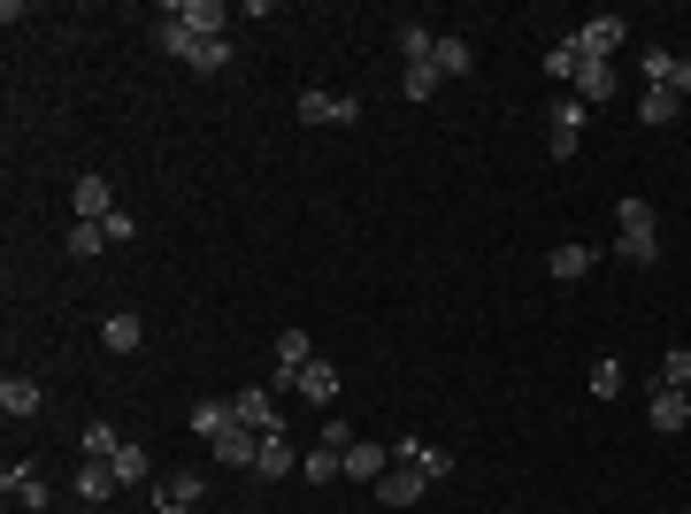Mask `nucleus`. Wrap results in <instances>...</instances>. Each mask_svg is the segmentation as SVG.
Instances as JSON below:
<instances>
[{"mask_svg": "<svg viewBox=\"0 0 691 514\" xmlns=\"http://www.w3.org/2000/svg\"><path fill=\"white\" fill-rule=\"evenodd\" d=\"M615 254H623L630 269H653V261H661V215H653V200L630 192V200L615 207Z\"/></svg>", "mask_w": 691, "mask_h": 514, "instance_id": "nucleus-1", "label": "nucleus"}, {"mask_svg": "<svg viewBox=\"0 0 691 514\" xmlns=\"http://www.w3.org/2000/svg\"><path fill=\"white\" fill-rule=\"evenodd\" d=\"M155 46H162V54H177V62H192L200 77L231 69V39H192L184 23H170V15H155Z\"/></svg>", "mask_w": 691, "mask_h": 514, "instance_id": "nucleus-2", "label": "nucleus"}, {"mask_svg": "<svg viewBox=\"0 0 691 514\" xmlns=\"http://www.w3.org/2000/svg\"><path fill=\"white\" fill-rule=\"evenodd\" d=\"M584 116H592V108H584L576 93L545 108V131H553V162H576V147H584Z\"/></svg>", "mask_w": 691, "mask_h": 514, "instance_id": "nucleus-3", "label": "nucleus"}, {"mask_svg": "<svg viewBox=\"0 0 691 514\" xmlns=\"http://www.w3.org/2000/svg\"><path fill=\"white\" fill-rule=\"evenodd\" d=\"M231 415L254 430V438H277L285 430V415H277V399H269V384H246V392H231Z\"/></svg>", "mask_w": 691, "mask_h": 514, "instance_id": "nucleus-4", "label": "nucleus"}, {"mask_svg": "<svg viewBox=\"0 0 691 514\" xmlns=\"http://www.w3.org/2000/svg\"><path fill=\"white\" fill-rule=\"evenodd\" d=\"M162 15H170V23H184L192 39H223V31H231V8H223V0H170Z\"/></svg>", "mask_w": 691, "mask_h": 514, "instance_id": "nucleus-5", "label": "nucleus"}, {"mask_svg": "<svg viewBox=\"0 0 691 514\" xmlns=\"http://www.w3.org/2000/svg\"><path fill=\"white\" fill-rule=\"evenodd\" d=\"M308 361H316V345H308V331H277V368H269V392H293Z\"/></svg>", "mask_w": 691, "mask_h": 514, "instance_id": "nucleus-6", "label": "nucleus"}, {"mask_svg": "<svg viewBox=\"0 0 691 514\" xmlns=\"http://www.w3.org/2000/svg\"><path fill=\"white\" fill-rule=\"evenodd\" d=\"M300 124H361V100L353 93H300Z\"/></svg>", "mask_w": 691, "mask_h": 514, "instance_id": "nucleus-7", "label": "nucleus"}, {"mask_svg": "<svg viewBox=\"0 0 691 514\" xmlns=\"http://www.w3.org/2000/svg\"><path fill=\"white\" fill-rule=\"evenodd\" d=\"M423 492H430V476H423V469H407V461H392V469L376 476V500H384V507H415Z\"/></svg>", "mask_w": 691, "mask_h": 514, "instance_id": "nucleus-8", "label": "nucleus"}, {"mask_svg": "<svg viewBox=\"0 0 691 514\" xmlns=\"http://www.w3.org/2000/svg\"><path fill=\"white\" fill-rule=\"evenodd\" d=\"M568 39H576L592 62H615V46H623V15H592V23H576Z\"/></svg>", "mask_w": 691, "mask_h": 514, "instance_id": "nucleus-9", "label": "nucleus"}, {"mask_svg": "<svg viewBox=\"0 0 691 514\" xmlns=\"http://www.w3.org/2000/svg\"><path fill=\"white\" fill-rule=\"evenodd\" d=\"M392 461H407V469H423L430 484H446V476H454V453H438L430 438H400V446H392Z\"/></svg>", "mask_w": 691, "mask_h": 514, "instance_id": "nucleus-10", "label": "nucleus"}, {"mask_svg": "<svg viewBox=\"0 0 691 514\" xmlns=\"http://www.w3.org/2000/svg\"><path fill=\"white\" fill-rule=\"evenodd\" d=\"M430 62H438V77H469V69H477V46H469L461 31H438V39H430Z\"/></svg>", "mask_w": 691, "mask_h": 514, "instance_id": "nucleus-11", "label": "nucleus"}, {"mask_svg": "<svg viewBox=\"0 0 691 514\" xmlns=\"http://www.w3.org/2000/svg\"><path fill=\"white\" fill-rule=\"evenodd\" d=\"M70 207H77V223H108V215H116V192H108V176H77Z\"/></svg>", "mask_w": 691, "mask_h": 514, "instance_id": "nucleus-12", "label": "nucleus"}, {"mask_svg": "<svg viewBox=\"0 0 691 514\" xmlns=\"http://www.w3.org/2000/svg\"><path fill=\"white\" fill-rule=\"evenodd\" d=\"M545 277H553V285H584V277H592V246L561 238V246L545 254Z\"/></svg>", "mask_w": 691, "mask_h": 514, "instance_id": "nucleus-13", "label": "nucleus"}, {"mask_svg": "<svg viewBox=\"0 0 691 514\" xmlns=\"http://www.w3.org/2000/svg\"><path fill=\"white\" fill-rule=\"evenodd\" d=\"M208 453H215L223 469H254V453H262V438H254L246 422H231L223 438H208Z\"/></svg>", "mask_w": 691, "mask_h": 514, "instance_id": "nucleus-14", "label": "nucleus"}, {"mask_svg": "<svg viewBox=\"0 0 691 514\" xmlns=\"http://www.w3.org/2000/svg\"><path fill=\"white\" fill-rule=\"evenodd\" d=\"M0 492H8V500H23V507H46V476H39V469H31L23 453H15V461L0 469Z\"/></svg>", "mask_w": 691, "mask_h": 514, "instance_id": "nucleus-15", "label": "nucleus"}, {"mask_svg": "<svg viewBox=\"0 0 691 514\" xmlns=\"http://www.w3.org/2000/svg\"><path fill=\"white\" fill-rule=\"evenodd\" d=\"M568 85H576V100L592 108V100H607V93H615V62H592V54H584V62L568 69Z\"/></svg>", "mask_w": 691, "mask_h": 514, "instance_id": "nucleus-16", "label": "nucleus"}, {"mask_svg": "<svg viewBox=\"0 0 691 514\" xmlns=\"http://www.w3.org/2000/svg\"><path fill=\"white\" fill-rule=\"evenodd\" d=\"M293 392H300V399H316V407H339V368L316 353V361L300 368V384H293Z\"/></svg>", "mask_w": 691, "mask_h": 514, "instance_id": "nucleus-17", "label": "nucleus"}, {"mask_svg": "<svg viewBox=\"0 0 691 514\" xmlns=\"http://www.w3.org/2000/svg\"><path fill=\"white\" fill-rule=\"evenodd\" d=\"M39 407H46V392H39L31 376H0V415H8V422H23V415H39Z\"/></svg>", "mask_w": 691, "mask_h": 514, "instance_id": "nucleus-18", "label": "nucleus"}, {"mask_svg": "<svg viewBox=\"0 0 691 514\" xmlns=\"http://www.w3.org/2000/svg\"><path fill=\"white\" fill-rule=\"evenodd\" d=\"M646 422H653V430H684V422H691V399H684V392H669V384H653Z\"/></svg>", "mask_w": 691, "mask_h": 514, "instance_id": "nucleus-19", "label": "nucleus"}, {"mask_svg": "<svg viewBox=\"0 0 691 514\" xmlns=\"http://www.w3.org/2000/svg\"><path fill=\"white\" fill-rule=\"evenodd\" d=\"M293 469H300V453L285 446V430H277V438H262V453H254V476H262V484H277V476H293Z\"/></svg>", "mask_w": 691, "mask_h": 514, "instance_id": "nucleus-20", "label": "nucleus"}, {"mask_svg": "<svg viewBox=\"0 0 691 514\" xmlns=\"http://www.w3.org/2000/svg\"><path fill=\"white\" fill-rule=\"evenodd\" d=\"M384 469H392V453H384V446H369V438H353V446H346V476H353V484H376Z\"/></svg>", "mask_w": 691, "mask_h": 514, "instance_id": "nucleus-21", "label": "nucleus"}, {"mask_svg": "<svg viewBox=\"0 0 691 514\" xmlns=\"http://www.w3.org/2000/svg\"><path fill=\"white\" fill-rule=\"evenodd\" d=\"M200 469H177V476H162V492H155V507H200Z\"/></svg>", "mask_w": 691, "mask_h": 514, "instance_id": "nucleus-22", "label": "nucleus"}, {"mask_svg": "<svg viewBox=\"0 0 691 514\" xmlns=\"http://www.w3.org/2000/svg\"><path fill=\"white\" fill-rule=\"evenodd\" d=\"M100 345H108V353H139V345H147V323H139V315H108V323H100Z\"/></svg>", "mask_w": 691, "mask_h": 514, "instance_id": "nucleus-23", "label": "nucleus"}, {"mask_svg": "<svg viewBox=\"0 0 691 514\" xmlns=\"http://www.w3.org/2000/svg\"><path fill=\"white\" fill-rule=\"evenodd\" d=\"M116 453H124L116 422H85V438H77V461H116Z\"/></svg>", "mask_w": 691, "mask_h": 514, "instance_id": "nucleus-24", "label": "nucleus"}, {"mask_svg": "<svg viewBox=\"0 0 691 514\" xmlns=\"http://www.w3.org/2000/svg\"><path fill=\"white\" fill-rule=\"evenodd\" d=\"M108 492H124V484H116V469H108V461H77V500H93V507H100Z\"/></svg>", "mask_w": 691, "mask_h": 514, "instance_id": "nucleus-25", "label": "nucleus"}, {"mask_svg": "<svg viewBox=\"0 0 691 514\" xmlns=\"http://www.w3.org/2000/svg\"><path fill=\"white\" fill-rule=\"evenodd\" d=\"M231 422H238V415H231V399H200V407H192V438H223Z\"/></svg>", "mask_w": 691, "mask_h": 514, "instance_id": "nucleus-26", "label": "nucleus"}, {"mask_svg": "<svg viewBox=\"0 0 691 514\" xmlns=\"http://www.w3.org/2000/svg\"><path fill=\"white\" fill-rule=\"evenodd\" d=\"M438 85H446V77H438V62H430V54H423V62H407V77H400V93H407V100H430Z\"/></svg>", "mask_w": 691, "mask_h": 514, "instance_id": "nucleus-27", "label": "nucleus"}, {"mask_svg": "<svg viewBox=\"0 0 691 514\" xmlns=\"http://www.w3.org/2000/svg\"><path fill=\"white\" fill-rule=\"evenodd\" d=\"M300 476H308V484H339V476H346V453H323V446H316V453H300Z\"/></svg>", "mask_w": 691, "mask_h": 514, "instance_id": "nucleus-28", "label": "nucleus"}, {"mask_svg": "<svg viewBox=\"0 0 691 514\" xmlns=\"http://www.w3.org/2000/svg\"><path fill=\"white\" fill-rule=\"evenodd\" d=\"M677 108H684V100H677V93H661V85H653V93H646V100H638V124H653V131H661V124H677Z\"/></svg>", "mask_w": 691, "mask_h": 514, "instance_id": "nucleus-29", "label": "nucleus"}, {"mask_svg": "<svg viewBox=\"0 0 691 514\" xmlns=\"http://www.w3.org/2000/svg\"><path fill=\"white\" fill-rule=\"evenodd\" d=\"M653 384L684 392V384H691V345H669V353H661V376H653Z\"/></svg>", "mask_w": 691, "mask_h": 514, "instance_id": "nucleus-30", "label": "nucleus"}, {"mask_svg": "<svg viewBox=\"0 0 691 514\" xmlns=\"http://www.w3.org/2000/svg\"><path fill=\"white\" fill-rule=\"evenodd\" d=\"M70 254H77V261L108 254V231H100V223H70Z\"/></svg>", "mask_w": 691, "mask_h": 514, "instance_id": "nucleus-31", "label": "nucleus"}, {"mask_svg": "<svg viewBox=\"0 0 691 514\" xmlns=\"http://www.w3.org/2000/svg\"><path fill=\"white\" fill-rule=\"evenodd\" d=\"M669 69H677L669 46H646V54H638V77H646V85H669Z\"/></svg>", "mask_w": 691, "mask_h": 514, "instance_id": "nucleus-32", "label": "nucleus"}, {"mask_svg": "<svg viewBox=\"0 0 691 514\" xmlns=\"http://www.w3.org/2000/svg\"><path fill=\"white\" fill-rule=\"evenodd\" d=\"M108 469H116V484H139V476H147L155 461H147V446H124V453H116Z\"/></svg>", "mask_w": 691, "mask_h": 514, "instance_id": "nucleus-33", "label": "nucleus"}, {"mask_svg": "<svg viewBox=\"0 0 691 514\" xmlns=\"http://www.w3.org/2000/svg\"><path fill=\"white\" fill-rule=\"evenodd\" d=\"M430 39H438V31H423V23H400V54H407V62H423V54H430Z\"/></svg>", "mask_w": 691, "mask_h": 514, "instance_id": "nucleus-34", "label": "nucleus"}, {"mask_svg": "<svg viewBox=\"0 0 691 514\" xmlns=\"http://www.w3.org/2000/svg\"><path fill=\"white\" fill-rule=\"evenodd\" d=\"M615 392H623V361H599L592 368V399H615Z\"/></svg>", "mask_w": 691, "mask_h": 514, "instance_id": "nucleus-35", "label": "nucleus"}, {"mask_svg": "<svg viewBox=\"0 0 691 514\" xmlns=\"http://www.w3.org/2000/svg\"><path fill=\"white\" fill-rule=\"evenodd\" d=\"M100 231H108V246H131V238H139V223H131V215H108Z\"/></svg>", "mask_w": 691, "mask_h": 514, "instance_id": "nucleus-36", "label": "nucleus"}, {"mask_svg": "<svg viewBox=\"0 0 691 514\" xmlns=\"http://www.w3.org/2000/svg\"><path fill=\"white\" fill-rule=\"evenodd\" d=\"M353 446V422H323V453H346Z\"/></svg>", "mask_w": 691, "mask_h": 514, "instance_id": "nucleus-37", "label": "nucleus"}, {"mask_svg": "<svg viewBox=\"0 0 691 514\" xmlns=\"http://www.w3.org/2000/svg\"><path fill=\"white\" fill-rule=\"evenodd\" d=\"M661 93H677V100L691 93V54H677V69H669V85H661Z\"/></svg>", "mask_w": 691, "mask_h": 514, "instance_id": "nucleus-38", "label": "nucleus"}, {"mask_svg": "<svg viewBox=\"0 0 691 514\" xmlns=\"http://www.w3.org/2000/svg\"><path fill=\"white\" fill-rule=\"evenodd\" d=\"M155 514H192V507H155Z\"/></svg>", "mask_w": 691, "mask_h": 514, "instance_id": "nucleus-39", "label": "nucleus"}, {"mask_svg": "<svg viewBox=\"0 0 691 514\" xmlns=\"http://www.w3.org/2000/svg\"><path fill=\"white\" fill-rule=\"evenodd\" d=\"M684 399H691V384H684Z\"/></svg>", "mask_w": 691, "mask_h": 514, "instance_id": "nucleus-40", "label": "nucleus"}]
</instances>
